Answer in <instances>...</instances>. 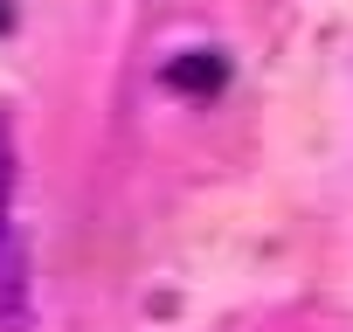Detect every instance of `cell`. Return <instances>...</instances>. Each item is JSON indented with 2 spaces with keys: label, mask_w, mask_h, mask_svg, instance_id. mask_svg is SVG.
Returning <instances> with one entry per match:
<instances>
[{
  "label": "cell",
  "mask_w": 353,
  "mask_h": 332,
  "mask_svg": "<svg viewBox=\"0 0 353 332\" xmlns=\"http://www.w3.org/2000/svg\"><path fill=\"white\" fill-rule=\"evenodd\" d=\"M14 180H21V152H14V125L0 118V332L35 325V277H28V242L14 222Z\"/></svg>",
  "instance_id": "6da1fadb"
},
{
  "label": "cell",
  "mask_w": 353,
  "mask_h": 332,
  "mask_svg": "<svg viewBox=\"0 0 353 332\" xmlns=\"http://www.w3.org/2000/svg\"><path fill=\"white\" fill-rule=\"evenodd\" d=\"M173 83H188V90H201V83H222V63L208 56V63H181L173 70Z\"/></svg>",
  "instance_id": "7a4b0ae2"
},
{
  "label": "cell",
  "mask_w": 353,
  "mask_h": 332,
  "mask_svg": "<svg viewBox=\"0 0 353 332\" xmlns=\"http://www.w3.org/2000/svg\"><path fill=\"white\" fill-rule=\"evenodd\" d=\"M0 28H8V0H0Z\"/></svg>",
  "instance_id": "3957f363"
}]
</instances>
